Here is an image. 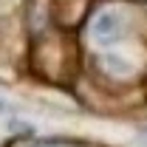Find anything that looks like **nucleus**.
I'll use <instances>...</instances> for the list:
<instances>
[{"mask_svg":"<svg viewBox=\"0 0 147 147\" xmlns=\"http://www.w3.org/2000/svg\"><path fill=\"white\" fill-rule=\"evenodd\" d=\"M119 34H122V20H119V14L102 11L99 17L93 20V37L99 42H113Z\"/></svg>","mask_w":147,"mask_h":147,"instance_id":"f257e3e1","label":"nucleus"}]
</instances>
